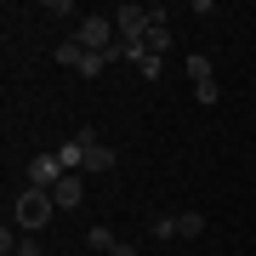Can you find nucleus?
I'll use <instances>...</instances> for the list:
<instances>
[{
	"instance_id": "obj_1",
	"label": "nucleus",
	"mask_w": 256,
	"mask_h": 256,
	"mask_svg": "<svg viewBox=\"0 0 256 256\" xmlns=\"http://www.w3.org/2000/svg\"><path fill=\"white\" fill-rule=\"evenodd\" d=\"M52 210H57V200H52V188H23L18 194V205H12V216H18V228H46L52 222Z\"/></svg>"
},
{
	"instance_id": "obj_2",
	"label": "nucleus",
	"mask_w": 256,
	"mask_h": 256,
	"mask_svg": "<svg viewBox=\"0 0 256 256\" xmlns=\"http://www.w3.org/2000/svg\"><path fill=\"white\" fill-rule=\"evenodd\" d=\"M74 142H80V148H86V165H80V171H86V176H108V171H114V165H120V154H114V148H108V142H102V137H97V131H92V126H80V131H74Z\"/></svg>"
},
{
	"instance_id": "obj_3",
	"label": "nucleus",
	"mask_w": 256,
	"mask_h": 256,
	"mask_svg": "<svg viewBox=\"0 0 256 256\" xmlns=\"http://www.w3.org/2000/svg\"><path fill=\"white\" fill-rule=\"evenodd\" d=\"M114 28H120V46H137V40L154 28V18H148V6H137V0H120V6L108 12Z\"/></svg>"
},
{
	"instance_id": "obj_4",
	"label": "nucleus",
	"mask_w": 256,
	"mask_h": 256,
	"mask_svg": "<svg viewBox=\"0 0 256 256\" xmlns=\"http://www.w3.org/2000/svg\"><path fill=\"white\" fill-rule=\"evenodd\" d=\"M114 18H80V28H74V46H86V52H120L114 46Z\"/></svg>"
},
{
	"instance_id": "obj_5",
	"label": "nucleus",
	"mask_w": 256,
	"mask_h": 256,
	"mask_svg": "<svg viewBox=\"0 0 256 256\" xmlns=\"http://www.w3.org/2000/svg\"><path fill=\"white\" fill-rule=\"evenodd\" d=\"M57 182H63L57 154H34V160H28V188H57Z\"/></svg>"
},
{
	"instance_id": "obj_6",
	"label": "nucleus",
	"mask_w": 256,
	"mask_h": 256,
	"mask_svg": "<svg viewBox=\"0 0 256 256\" xmlns=\"http://www.w3.org/2000/svg\"><path fill=\"white\" fill-rule=\"evenodd\" d=\"M52 200H57V210H80V205H86V182H80V176L68 171L63 182L52 188Z\"/></svg>"
},
{
	"instance_id": "obj_7",
	"label": "nucleus",
	"mask_w": 256,
	"mask_h": 256,
	"mask_svg": "<svg viewBox=\"0 0 256 256\" xmlns=\"http://www.w3.org/2000/svg\"><path fill=\"white\" fill-rule=\"evenodd\" d=\"M142 52L148 57H165V52H171V23H154V28H148V34H142Z\"/></svg>"
},
{
	"instance_id": "obj_8",
	"label": "nucleus",
	"mask_w": 256,
	"mask_h": 256,
	"mask_svg": "<svg viewBox=\"0 0 256 256\" xmlns=\"http://www.w3.org/2000/svg\"><path fill=\"white\" fill-rule=\"evenodd\" d=\"M114 57H120V52H86V57H80V68H74V74H86V80H97V74L108 68Z\"/></svg>"
},
{
	"instance_id": "obj_9",
	"label": "nucleus",
	"mask_w": 256,
	"mask_h": 256,
	"mask_svg": "<svg viewBox=\"0 0 256 256\" xmlns=\"http://www.w3.org/2000/svg\"><path fill=\"white\" fill-rule=\"evenodd\" d=\"M86 245H92V250H102V256H108V250L120 245V234L108 228V222H97V228H86Z\"/></svg>"
},
{
	"instance_id": "obj_10",
	"label": "nucleus",
	"mask_w": 256,
	"mask_h": 256,
	"mask_svg": "<svg viewBox=\"0 0 256 256\" xmlns=\"http://www.w3.org/2000/svg\"><path fill=\"white\" fill-rule=\"evenodd\" d=\"M188 80H194V86H205V80H216V63H210L205 52H194V57H188Z\"/></svg>"
},
{
	"instance_id": "obj_11",
	"label": "nucleus",
	"mask_w": 256,
	"mask_h": 256,
	"mask_svg": "<svg viewBox=\"0 0 256 256\" xmlns=\"http://www.w3.org/2000/svg\"><path fill=\"white\" fill-rule=\"evenodd\" d=\"M200 234H205V216H200V210L176 216V239H200Z\"/></svg>"
},
{
	"instance_id": "obj_12",
	"label": "nucleus",
	"mask_w": 256,
	"mask_h": 256,
	"mask_svg": "<svg viewBox=\"0 0 256 256\" xmlns=\"http://www.w3.org/2000/svg\"><path fill=\"white\" fill-rule=\"evenodd\" d=\"M80 57H86V46H74V40L57 46V63H63V68H80Z\"/></svg>"
},
{
	"instance_id": "obj_13",
	"label": "nucleus",
	"mask_w": 256,
	"mask_h": 256,
	"mask_svg": "<svg viewBox=\"0 0 256 256\" xmlns=\"http://www.w3.org/2000/svg\"><path fill=\"white\" fill-rule=\"evenodd\" d=\"M194 97H200V108H216V97H222V86H216V80H205V86H194Z\"/></svg>"
},
{
	"instance_id": "obj_14",
	"label": "nucleus",
	"mask_w": 256,
	"mask_h": 256,
	"mask_svg": "<svg viewBox=\"0 0 256 256\" xmlns=\"http://www.w3.org/2000/svg\"><path fill=\"white\" fill-rule=\"evenodd\" d=\"M154 239H176V216H154Z\"/></svg>"
},
{
	"instance_id": "obj_15",
	"label": "nucleus",
	"mask_w": 256,
	"mask_h": 256,
	"mask_svg": "<svg viewBox=\"0 0 256 256\" xmlns=\"http://www.w3.org/2000/svg\"><path fill=\"white\" fill-rule=\"evenodd\" d=\"M160 68H165V63H160V57H142V68H137V74H142V80H148V86H154V80H160Z\"/></svg>"
},
{
	"instance_id": "obj_16",
	"label": "nucleus",
	"mask_w": 256,
	"mask_h": 256,
	"mask_svg": "<svg viewBox=\"0 0 256 256\" xmlns=\"http://www.w3.org/2000/svg\"><path fill=\"white\" fill-rule=\"evenodd\" d=\"M108 256H137V245H126V239H120V245H114Z\"/></svg>"
}]
</instances>
